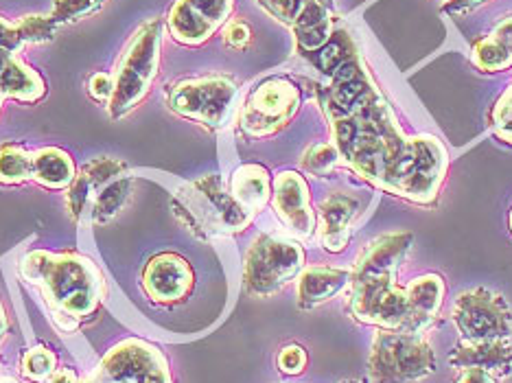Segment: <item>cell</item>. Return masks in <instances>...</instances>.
<instances>
[{"label": "cell", "instance_id": "6da1fadb", "mask_svg": "<svg viewBox=\"0 0 512 383\" xmlns=\"http://www.w3.org/2000/svg\"><path fill=\"white\" fill-rule=\"evenodd\" d=\"M335 149L377 187L414 202L434 200L447 169V154L434 136L407 138L375 90L353 110L333 116Z\"/></svg>", "mask_w": 512, "mask_h": 383}, {"label": "cell", "instance_id": "7a4b0ae2", "mask_svg": "<svg viewBox=\"0 0 512 383\" xmlns=\"http://www.w3.org/2000/svg\"><path fill=\"white\" fill-rule=\"evenodd\" d=\"M410 232H392L368 243L351 272L348 311L364 324L410 333V300L397 283L401 263L410 254Z\"/></svg>", "mask_w": 512, "mask_h": 383}, {"label": "cell", "instance_id": "3957f363", "mask_svg": "<svg viewBox=\"0 0 512 383\" xmlns=\"http://www.w3.org/2000/svg\"><path fill=\"white\" fill-rule=\"evenodd\" d=\"M20 272L29 283L42 289L55 322L64 331H75L79 320L97 311L106 294L97 265L73 252H31L20 263Z\"/></svg>", "mask_w": 512, "mask_h": 383}, {"label": "cell", "instance_id": "277c9868", "mask_svg": "<svg viewBox=\"0 0 512 383\" xmlns=\"http://www.w3.org/2000/svg\"><path fill=\"white\" fill-rule=\"evenodd\" d=\"M160 31L162 27L158 20L145 22L121 57L112 81V97L108 101V108L116 119L134 110L149 92L151 81L158 73Z\"/></svg>", "mask_w": 512, "mask_h": 383}, {"label": "cell", "instance_id": "5b68a950", "mask_svg": "<svg viewBox=\"0 0 512 383\" xmlns=\"http://www.w3.org/2000/svg\"><path fill=\"white\" fill-rule=\"evenodd\" d=\"M372 383H414L436 370L432 346L423 335L381 329L368 359Z\"/></svg>", "mask_w": 512, "mask_h": 383}, {"label": "cell", "instance_id": "8992f818", "mask_svg": "<svg viewBox=\"0 0 512 383\" xmlns=\"http://www.w3.org/2000/svg\"><path fill=\"white\" fill-rule=\"evenodd\" d=\"M180 200L191 226L204 235H230L250 224L252 213L246 211L232 193L224 191L217 176H206L189 184L182 189Z\"/></svg>", "mask_w": 512, "mask_h": 383}, {"label": "cell", "instance_id": "52a82bcc", "mask_svg": "<svg viewBox=\"0 0 512 383\" xmlns=\"http://www.w3.org/2000/svg\"><path fill=\"white\" fill-rule=\"evenodd\" d=\"M305 252L294 241L263 235L246 254V287L254 296H272L302 270Z\"/></svg>", "mask_w": 512, "mask_h": 383}, {"label": "cell", "instance_id": "ba28073f", "mask_svg": "<svg viewBox=\"0 0 512 383\" xmlns=\"http://www.w3.org/2000/svg\"><path fill=\"white\" fill-rule=\"evenodd\" d=\"M84 383H173L167 359L143 340L116 344Z\"/></svg>", "mask_w": 512, "mask_h": 383}, {"label": "cell", "instance_id": "9c48e42d", "mask_svg": "<svg viewBox=\"0 0 512 383\" xmlns=\"http://www.w3.org/2000/svg\"><path fill=\"white\" fill-rule=\"evenodd\" d=\"M235 95L237 86L228 77L186 79L169 88V108L186 119L219 127L228 119Z\"/></svg>", "mask_w": 512, "mask_h": 383}, {"label": "cell", "instance_id": "30bf717a", "mask_svg": "<svg viewBox=\"0 0 512 383\" xmlns=\"http://www.w3.org/2000/svg\"><path fill=\"white\" fill-rule=\"evenodd\" d=\"M453 322L464 340H510L512 311L506 298L486 287H475L458 296Z\"/></svg>", "mask_w": 512, "mask_h": 383}, {"label": "cell", "instance_id": "8fae6325", "mask_svg": "<svg viewBox=\"0 0 512 383\" xmlns=\"http://www.w3.org/2000/svg\"><path fill=\"white\" fill-rule=\"evenodd\" d=\"M300 92L287 79H267L256 88L241 114V123L252 136H267L292 119L298 110Z\"/></svg>", "mask_w": 512, "mask_h": 383}, {"label": "cell", "instance_id": "7c38bea8", "mask_svg": "<svg viewBox=\"0 0 512 383\" xmlns=\"http://www.w3.org/2000/svg\"><path fill=\"white\" fill-rule=\"evenodd\" d=\"M232 0H178L169 14L173 38L182 44H202L224 25Z\"/></svg>", "mask_w": 512, "mask_h": 383}, {"label": "cell", "instance_id": "4fadbf2b", "mask_svg": "<svg viewBox=\"0 0 512 383\" xmlns=\"http://www.w3.org/2000/svg\"><path fill=\"white\" fill-rule=\"evenodd\" d=\"M143 287L156 303H180L193 289V270L178 254H160L147 263Z\"/></svg>", "mask_w": 512, "mask_h": 383}, {"label": "cell", "instance_id": "5bb4252c", "mask_svg": "<svg viewBox=\"0 0 512 383\" xmlns=\"http://www.w3.org/2000/svg\"><path fill=\"white\" fill-rule=\"evenodd\" d=\"M274 208L278 217L283 219V224L302 239H307L313 228H316V217H313L309 204L307 184L294 171H285L276 178Z\"/></svg>", "mask_w": 512, "mask_h": 383}, {"label": "cell", "instance_id": "9a60e30c", "mask_svg": "<svg viewBox=\"0 0 512 383\" xmlns=\"http://www.w3.org/2000/svg\"><path fill=\"white\" fill-rule=\"evenodd\" d=\"M456 368H480L493 377L512 373V346L508 340H462L449 355Z\"/></svg>", "mask_w": 512, "mask_h": 383}, {"label": "cell", "instance_id": "2e32d148", "mask_svg": "<svg viewBox=\"0 0 512 383\" xmlns=\"http://www.w3.org/2000/svg\"><path fill=\"white\" fill-rule=\"evenodd\" d=\"M407 289V300H410V333L423 335V331L432 324L442 307L445 298V283L436 274L418 276Z\"/></svg>", "mask_w": 512, "mask_h": 383}, {"label": "cell", "instance_id": "e0dca14e", "mask_svg": "<svg viewBox=\"0 0 512 383\" xmlns=\"http://www.w3.org/2000/svg\"><path fill=\"white\" fill-rule=\"evenodd\" d=\"M357 202L346 195H331L320 206V239L329 252H340L346 248L351 235V219L355 217Z\"/></svg>", "mask_w": 512, "mask_h": 383}, {"label": "cell", "instance_id": "ac0fdd59", "mask_svg": "<svg viewBox=\"0 0 512 383\" xmlns=\"http://www.w3.org/2000/svg\"><path fill=\"white\" fill-rule=\"evenodd\" d=\"M44 79L22 64L16 55L0 51V95L18 101H38L44 95Z\"/></svg>", "mask_w": 512, "mask_h": 383}, {"label": "cell", "instance_id": "d6986e66", "mask_svg": "<svg viewBox=\"0 0 512 383\" xmlns=\"http://www.w3.org/2000/svg\"><path fill=\"white\" fill-rule=\"evenodd\" d=\"M351 281V272L337 268H311L298 281V305L302 309L327 303Z\"/></svg>", "mask_w": 512, "mask_h": 383}, {"label": "cell", "instance_id": "ffe728a7", "mask_svg": "<svg viewBox=\"0 0 512 383\" xmlns=\"http://www.w3.org/2000/svg\"><path fill=\"white\" fill-rule=\"evenodd\" d=\"M121 171L123 162L112 158H97L92 160L79 176H75V180L71 182V189H68V208H71L73 217L84 211L90 193H95L103 184H108L114 176H119Z\"/></svg>", "mask_w": 512, "mask_h": 383}, {"label": "cell", "instance_id": "44dd1931", "mask_svg": "<svg viewBox=\"0 0 512 383\" xmlns=\"http://www.w3.org/2000/svg\"><path fill=\"white\" fill-rule=\"evenodd\" d=\"M300 49L320 51L331 40V11L329 0H309L294 22Z\"/></svg>", "mask_w": 512, "mask_h": 383}, {"label": "cell", "instance_id": "7402d4cb", "mask_svg": "<svg viewBox=\"0 0 512 383\" xmlns=\"http://www.w3.org/2000/svg\"><path fill=\"white\" fill-rule=\"evenodd\" d=\"M31 178L49 189H64L75 180V165L62 149L44 147L31 154Z\"/></svg>", "mask_w": 512, "mask_h": 383}, {"label": "cell", "instance_id": "603a6c76", "mask_svg": "<svg viewBox=\"0 0 512 383\" xmlns=\"http://www.w3.org/2000/svg\"><path fill=\"white\" fill-rule=\"evenodd\" d=\"M230 193L246 211H261L267 197H270V178H267V171L259 165L241 167L235 173V178H232Z\"/></svg>", "mask_w": 512, "mask_h": 383}, {"label": "cell", "instance_id": "cb8c5ba5", "mask_svg": "<svg viewBox=\"0 0 512 383\" xmlns=\"http://www.w3.org/2000/svg\"><path fill=\"white\" fill-rule=\"evenodd\" d=\"M31 178V154L20 145L0 147V184H20Z\"/></svg>", "mask_w": 512, "mask_h": 383}, {"label": "cell", "instance_id": "d4e9b609", "mask_svg": "<svg viewBox=\"0 0 512 383\" xmlns=\"http://www.w3.org/2000/svg\"><path fill=\"white\" fill-rule=\"evenodd\" d=\"M473 62L477 64V68L488 73L506 71L508 66H512V53L497 38L488 36L475 44Z\"/></svg>", "mask_w": 512, "mask_h": 383}, {"label": "cell", "instance_id": "484cf974", "mask_svg": "<svg viewBox=\"0 0 512 383\" xmlns=\"http://www.w3.org/2000/svg\"><path fill=\"white\" fill-rule=\"evenodd\" d=\"M127 195H130V182H127V180L108 182L97 197L95 211H92V215H95V222L97 224L108 222V219L116 211H121V206L127 200Z\"/></svg>", "mask_w": 512, "mask_h": 383}, {"label": "cell", "instance_id": "4316f807", "mask_svg": "<svg viewBox=\"0 0 512 383\" xmlns=\"http://www.w3.org/2000/svg\"><path fill=\"white\" fill-rule=\"evenodd\" d=\"M55 373V355L49 348H33L22 357V375L33 381H42Z\"/></svg>", "mask_w": 512, "mask_h": 383}, {"label": "cell", "instance_id": "83f0119b", "mask_svg": "<svg viewBox=\"0 0 512 383\" xmlns=\"http://www.w3.org/2000/svg\"><path fill=\"white\" fill-rule=\"evenodd\" d=\"M22 42H49L55 36V20L51 16H25L18 22Z\"/></svg>", "mask_w": 512, "mask_h": 383}, {"label": "cell", "instance_id": "f1b7e54d", "mask_svg": "<svg viewBox=\"0 0 512 383\" xmlns=\"http://www.w3.org/2000/svg\"><path fill=\"white\" fill-rule=\"evenodd\" d=\"M101 5L103 0H55L51 18L55 22H77Z\"/></svg>", "mask_w": 512, "mask_h": 383}, {"label": "cell", "instance_id": "f546056e", "mask_svg": "<svg viewBox=\"0 0 512 383\" xmlns=\"http://www.w3.org/2000/svg\"><path fill=\"white\" fill-rule=\"evenodd\" d=\"M340 154H337V149L331 145H313L309 152L302 158V167L311 173H318V176H324V173H329Z\"/></svg>", "mask_w": 512, "mask_h": 383}, {"label": "cell", "instance_id": "4dcf8cb0", "mask_svg": "<svg viewBox=\"0 0 512 383\" xmlns=\"http://www.w3.org/2000/svg\"><path fill=\"white\" fill-rule=\"evenodd\" d=\"M495 134L506 143H512V86L504 92L493 110Z\"/></svg>", "mask_w": 512, "mask_h": 383}, {"label": "cell", "instance_id": "1f68e13d", "mask_svg": "<svg viewBox=\"0 0 512 383\" xmlns=\"http://www.w3.org/2000/svg\"><path fill=\"white\" fill-rule=\"evenodd\" d=\"M346 46H344V38H337V40H329L327 44L322 46L320 49V55H318V66L322 68L324 73H335L337 68H340L346 60Z\"/></svg>", "mask_w": 512, "mask_h": 383}, {"label": "cell", "instance_id": "d6a6232c", "mask_svg": "<svg viewBox=\"0 0 512 383\" xmlns=\"http://www.w3.org/2000/svg\"><path fill=\"white\" fill-rule=\"evenodd\" d=\"M305 366H307L305 348H300L296 344L285 346L281 355H278V368H281L285 375H298L305 370Z\"/></svg>", "mask_w": 512, "mask_h": 383}, {"label": "cell", "instance_id": "836d02e7", "mask_svg": "<svg viewBox=\"0 0 512 383\" xmlns=\"http://www.w3.org/2000/svg\"><path fill=\"white\" fill-rule=\"evenodd\" d=\"M22 46L20 31L16 25H9L3 18H0V51L16 55Z\"/></svg>", "mask_w": 512, "mask_h": 383}, {"label": "cell", "instance_id": "e575fe53", "mask_svg": "<svg viewBox=\"0 0 512 383\" xmlns=\"http://www.w3.org/2000/svg\"><path fill=\"white\" fill-rule=\"evenodd\" d=\"M88 90L97 101H110V97H112V79H110V75L97 73L95 77L90 79Z\"/></svg>", "mask_w": 512, "mask_h": 383}, {"label": "cell", "instance_id": "d590c367", "mask_svg": "<svg viewBox=\"0 0 512 383\" xmlns=\"http://www.w3.org/2000/svg\"><path fill=\"white\" fill-rule=\"evenodd\" d=\"M250 42V29L243 22H230L226 29V44L235 46V49H243Z\"/></svg>", "mask_w": 512, "mask_h": 383}, {"label": "cell", "instance_id": "8d00e7d4", "mask_svg": "<svg viewBox=\"0 0 512 383\" xmlns=\"http://www.w3.org/2000/svg\"><path fill=\"white\" fill-rule=\"evenodd\" d=\"M482 3H486V0H447L445 7H442V9H445L447 14L462 16V14H467V11L475 9L477 5H482Z\"/></svg>", "mask_w": 512, "mask_h": 383}, {"label": "cell", "instance_id": "74e56055", "mask_svg": "<svg viewBox=\"0 0 512 383\" xmlns=\"http://www.w3.org/2000/svg\"><path fill=\"white\" fill-rule=\"evenodd\" d=\"M458 383H495V377L484 373L480 368H467L462 370Z\"/></svg>", "mask_w": 512, "mask_h": 383}, {"label": "cell", "instance_id": "f35d334b", "mask_svg": "<svg viewBox=\"0 0 512 383\" xmlns=\"http://www.w3.org/2000/svg\"><path fill=\"white\" fill-rule=\"evenodd\" d=\"M493 38H497L512 53V16L506 18L504 22H499L493 31Z\"/></svg>", "mask_w": 512, "mask_h": 383}, {"label": "cell", "instance_id": "ab89813d", "mask_svg": "<svg viewBox=\"0 0 512 383\" xmlns=\"http://www.w3.org/2000/svg\"><path fill=\"white\" fill-rule=\"evenodd\" d=\"M51 383H77V377L73 370L62 368V370H55V373L51 375Z\"/></svg>", "mask_w": 512, "mask_h": 383}, {"label": "cell", "instance_id": "60d3db41", "mask_svg": "<svg viewBox=\"0 0 512 383\" xmlns=\"http://www.w3.org/2000/svg\"><path fill=\"white\" fill-rule=\"evenodd\" d=\"M0 383H14V381H11V379H3Z\"/></svg>", "mask_w": 512, "mask_h": 383}, {"label": "cell", "instance_id": "b9f144b4", "mask_svg": "<svg viewBox=\"0 0 512 383\" xmlns=\"http://www.w3.org/2000/svg\"><path fill=\"white\" fill-rule=\"evenodd\" d=\"M510 230H512V215H510Z\"/></svg>", "mask_w": 512, "mask_h": 383}, {"label": "cell", "instance_id": "7bdbcfd3", "mask_svg": "<svg viewBox=\"0 0 512 383\" xmlns=\"http://www.w3.org/2000/svg\"><path fill=\"white\" fill-rule=\"evenodd\" d=\"M344 383H359V381H344Z\"/></svg>", "mask_w": 512, "mask_h": 383}]
</instances>
